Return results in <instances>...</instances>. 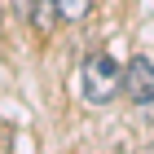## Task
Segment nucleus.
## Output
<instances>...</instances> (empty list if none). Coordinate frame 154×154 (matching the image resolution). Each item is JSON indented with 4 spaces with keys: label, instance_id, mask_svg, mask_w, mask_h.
Listing matches in <instances>:
<instances>
[{
    "label": "nucleus",
    "instance_id": "obj_3",
    "mask_svg": "<svg viewBox=\"0 0 154 154\" xmlns=\"http://www.w3.org/2000/svg\"><path fill=\"white\" fill-rule=\"evenodd\" d=\"M88 9H93V0H57V18H66V22H84Z\"/></svg>",
    "mask_w": 154,
    "mask_h": 154
},
{
    "label": "nucleus",
    "instance_id": "obj_2",
    "mask_svg": "<svg viewBox=\"0 0 154 154\" xmlns=\"http://www.w3.org/2000/svg\"><path fill=\"white\" fill-rule=\"evenodd\" d=\"M150 88H154V62L150 57H132L128 71H123V93H128V101L141 106L145 97H150Z\"/></svg>",
    "mask_w": 154,
    "mask_h": 154
},
{
    "label": "nucleus",
    "instance_id": "obj_5",
    "mask_svg": "<svg viewBox=\"0 0 154 154\" xmlns=\"http://www.w3.org/2000/svg\"><path fill=\"white\" fill-rule=\"evenodd\" d=\"M137 110H141L145 119H154V88H150V97H145V101H141V106H137Z\"/></svg>",
    "mask_w": 154,
    "mask_h": 154
},
{
    "label": "nucleus",
    "instance_id": "obj_1",
    "mask_svg": "<svg viewBox=\"0 0 154 154\" xmlns=\"http://www.w3.org/2000/svg\"><path fill=\"white\" fill-rule=\"evenodd\" d=\"M79 79H84V97H88V101H97V106L123 93V71L115 66V57H110V53H93V57L84 62Z\"/></svg>",
    "mask_w": 154,
    "mask_h": 154
},
{
    "label": "nucleus",
    "instance_id": "obj_4",
    "mask_svg": "<svg viewBox=\"0 0 154 154\" xmlns=\"http://www.w3.org/2000/svg\"><path fill=\"white\" fill-rule=\"evenodd\" d=\"M53 13H57V0H31V22H35L40 31L53 26Z\"/></svg>",
    "mask_w": 154,
    "mask_h": 154
}]
</instances>
